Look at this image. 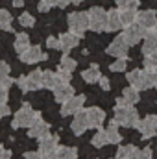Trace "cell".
Listing matches in <instances>:
<instances>
[{
  "label": "cell",
  "instance_id": "6da1fadb",
  "mask_svg": "<svg viewBox=\"0 0 157 159\" xmlns=\"http://www.w3.org/2000/svg\"><path fill=\"white\" fill-rule=\"evenodd\" d=\"M115 120L118 126H126V128H135L139 122V113L133 106L122 102V98L117 100V107H115Z\"/></svg>",
  "mask_w": 157,
  "mask_h": 159
},
{
  "label": "cell",
  "instance_id": "7a4b0ae2",
  "mask_svg": "<svg viewBox=\"0 0 157 159\" xmlns=\"http://www.w3.org/2000/svg\"><path fill=\"white\" fill-rule=\"evenodd\" d=\"M67 22H69V30L70 32H74L76 35H83L89 30V13L72 11V13H69Z\"/></svg>",
  "mask_w": 157,
  "mask_h": 159
},
{
  "label": "cell",
  "instance_id": "3957f363",
  "mask_svg": "<svg viewBox=\"0 0 157 159\" xmlns=\"http://www.w3.org/2000/svg\"><path fill=\"white\" fill-rule=\"evenodd\" d=\"M39 115L32 109V106L30 104H24L17 113H15V119H13V128H30L34 122H35V119H37Z\"/></svg>",
  "mask_w": 157,
  "mask_h": 159
},
{
  "label": "cell",
  "instance_id": "277c9868",
  "mask_svg": "<svg viewBox=\"0 0 157 159\" xmlns=\"http://www.w3.org/2000/svg\"><path fill=\"white\" fill-rule=\"evenodd\" d=\"M105 22H107V11L102 7H91L89 9V30L100 34L105 32Z\"/></svg>",
  "mask_w": 157,
  "mask_h": 159
},
{
  "label": "cell",
  "instance_id": "5b68a950",
  "mask_svg": "<svg viewBox=\"0 0 157 159\" xmlns=\"http://www.w3.org/2000/svg\"><path fill=\"white\" fill-rule=\"evenodd\" d=\"M83 104H85V96L83 94H72L67 102L61 104V115L69 117V115L78 113L79 109H83Z\"/></svg>",
  "mask_w": 157,
  "mask_h": 159
},
{
  "label": "cell",
  "instance_id": "8992f818",
  "mask_svg": "<svg viewBox=\"0 0 157 159\" xmlns=\"http://www.w3.org/2000/svg\"><path fill=\"white\" fill-rule=\"evenodd\" d=\"M128 81H129L135 89H139V91H146V89L152 87V83H150V80H148V74H146V69H144V70H141V69L131 70V72L128 74Z\"/></svg>",
  "mask_w": 157,
  "mask_h": 159
},
{
  "label": "cell",
  "instance_id": "52a82bcc",
  "mask_svg": "<svg viewBox=\"0 0 157 159\" xmlns=\"http://www.w3.org/2000/svg\"><path fill=\"white\" fill-rule=\"evenodd\" d=\"M135 128L141 131V135H142L144 139L154 137V135L157 133V115H148V117H144L142 120L137 122Z\"/></svg>",
  "mask_w": 157,
  "mask_h": 159
},
{
  "label": "cell",
  "instance_id": "ba28073f",
  "mask_svg": "<svg viewBox=\"0 0 157 159\" xmlns=\"http://www.w3.org/2000/svg\"><path fill=\"white\" fill-rule=\"evenodd\" d=\"M57 148V135H44L39 139V154L44 159H52L54 152Z\"/></svg>",
  "mask_w": 157,
  "mask_h": 159
},
{
  "label": "cell",
  "instance_id": "9c48e42d",
  "mask_svg": "<svg viewBox=\"0 0 157 159\" xmlns=\"http://www.w3.org/2000/svg\"><path fill=\"white\" fill-rule=\"evenodd\" d=\"M19 57H20V61L22 63H28V65H32V63H39V61H44L48 56L41 50V46H28L24 52H20L19 54Z\"/></svg>",
  "mask_w": 157,
  "mask_h": 159
},
{
  "label": "cell",
  "instance_id": "30bf717a",
  "mask_svg": "<svg viewBox=\"0 0 157 159\" xmlns=\"http://www.w3.org/2000/svg\"><path fill=\"white\" fill-rule=\"evenodd\" d=\"M144 30L137 24V22H131V24H128V26H124V34H122V37L124 41L129 44V46H133V44H137L139 41L144 37Z\"/></svg>",
  "mask_w": 157,
  "mask_h": 159
},
{
  "label": "cell",
  "instance_id": "8fae6325",
  "mask_svg": "<svg viewBox=\"0 0 157 159\" xmlns=\"http://www.w3.org/2000/svg\"><path fill=\"white\" fill-rule=\"evenodd\" d=\"M144 32H148V30H154L157 28V13L154 9H144V11H141V13H137V20H135Z\"/></svg>",
  "mask_w": 157,
  "mask_h": 159
},
{
  "label": "cell",
  "instance_id": "7c38bea8",
  "mask_svg": "<svg viewBox=\"0 0 157 159\" xmlns=\"http://www.w3.org/2000/svg\"><path fill=\"white\" fill-rule=\"evenodd\" d=\"M89 128H91V124H89V119H87V111L79 109L78 113H74V120H72V124H70L72 133H74V135H83Z\"/></svg>",
  "mask_w": 157,
  "mask_h": 159
},
{
  "label": "cell",
  "instance_id": "4fadbf2b",
  "mask_svg": "<svg viewBox=\"0 0 157 159\" xmlns=\"http://www.w3.org/2000/svg\"><path fill=\"white\" fill-rule=\"evenodd\" d=\"M128 48H129V44L124 41L122 35H118V37H115L113 43L109 44L107 54H111V56H115V57H128Z\"/></svg>",
  "mask_w": 157,
  "mask_h": 159
},
{
  "label": "cell",
  "instance_id": "5bb4252c",
  "mask_svg": "<svg viewBox=\"0 0 157 159\" xmlns=\"http://www.w3.org/2000/svg\"><path fill=\"white\" fill-rule=\"evenodd\" d=\"M52 91H54V100L59 102V104L67 102V100L74 94V87L70 85V81H69V83H57Z\"/></svg>",
  "mask_w": 157,
  "mask_h": 159
},
{
  "label": "cell",
  "instance_id": "9a60e30c",
  "mask_svg": "<svg viewBox=\"0 0 157 159\" xmlns=\"http://www.w3.org/2000/svg\"><path fill=\"white\" fill-rule=\"evenodd\" d=\"M48 133H50V126H48V122H44L41 117H37L35 122L28 128V135L32 139H41V137H44Z\"/></svg>",
  "mask_w": 157,
  "mask_h": 159
},
{
  "label": "cell",
  "instance_id": "2e32d148",
  "mask_svg": "<svg viewBox=\"0 0 157 159\" xmlns=\"http://www.w3.org/2000/svg\"><path fill=\"white\" fill-rule=\"evenodd\" d=\"M144 43H142V54L148 56V54H155L157 52V30H148L144 34Z\"/></svg>",
  "mask_w": 157,
  "mask_h": 159
},
{
  "label": "cell",
  "instance_id": "e0dca14e",
  "mask_svg": "<svg viewBox=\"0 0 157 159\" xmlns=\"http://www.w3.org/2000/svg\"><path fill=\"white\" fill-rule=\"evenodd\" d=\"M87 111V119H89V124H91V128H100L102 126V122L105 120V111L104 109H100V107H89V109H85Z\"/></svg>",
  "mask_w": 157,
  "mask_h": 159
},
{
  "label": "cell",
  "instance_id": "ac0fdd59",
  "mask_svg": "<svg viewBox=\"0 0 157 159\" xmlns=\"http://www.w3.org/2000/svg\"><path fill=\"white\" fill-rule=\"evenodd\" d=\"M59 43H61V50H63V52H69V50L76 48L79 44V35H76L74 32L61 34V35H59Z\"/></svg>",
  "mask_w": 157,
  "mask_h": 159
},
{
  "label": "cell",
  "instance_id": "d6986e66",
  "mask_svg": "<svg viewBox=\"0 0 157 159\" xmlns=\"http://www.w3.org/2000/svg\"><path fill=\"white\" fill-rule=\"evenodd\" d=\"M122 26V20H120V11L118 9H111L107 11V22H105V32H118Z\"/></svg>",
  "mask_w": 157,
  "mask_h": 159
},
{
  "label": "cell",
  "instance_id": "ffe728a7",
  "mask_svg": "<svg viewBox=\"0 0 157 159\" xmlns=\"http://www.w3.org/2000/svg\"><path fill=\"white\" fill-rule=\"evenodd\" d=\"M52 159H78V150L74 146H57Z\"/></svg>",
  "mask_w": 157,
  "mask_h": 159
},
{
  "label": "cell",
  "instance_id": "44dd1931",
  "mask_svg": "<svg viewBox=\"0 0 157 159\" xmlns=\"http://www.w3.org/2000/svg\"><path fill=\"white\" fill-rule=\"evenodd\" d=\"M105 137H107V144H109V143H111V144H118V143L122 141V135H120V131H118V122L117 120H111L109 128L105 129Z\"/></svg>",
  "mask_w": 157,
  "mask_h": 159
},
{
  "label": "cell",
  "instance_id": "7402d4cb",
  "mask_svg": "<svg viewBox=\"0 0 157 159\" xmlns=\"http://www.w3.org/2000/svg\"><path fill=\"white\" fill-rule=\"evenodd\" d=\"M137 6H133V7H122L120 9V20H122V26H128V24H131V22H135L137 20Z\"/></svg>",
  "mask_w": 157,
  "mask_h": 159
},
{
  "label": "cell",
  "instance_id": "603a6c76",
  "mask_svg": "<svg viewBox=\"0 0 157 159\" xmlns=\"http://www.w3.org/2000/svg\"><path fill=\"white\" fill-rule=\"evenodd\" d=\"M26 81H28V91H37L43 87V72L41 70H32L28 76H26Z\"/></svg>",
  "mask_w": 157,
  "mask_h": 159
},
{
  "label": "cell",
  "instance_id": "cb8c5ba5",
  "mask_svg": "<svg viewBox=\"0 0 157 159\" xmlns=\"http://www.w3.org/2000/svg\"><path fill=\"white\" fill-rule=\"evenodd\" d=\"M139 100H141V96H139V89H135L133 85H131V87H126V89L122 91V102L133 106V104H137Z\"/></svg>",
  "mask_w": 157,
  "mask_h": 159
},
{
  "label": "cell",
  "instance_id": "d4e9b609",
  "mask_svg": "<svg viewBox=\"0 0 157 159\" xmlns=\"http://www.w3.org/2000/svg\"><path fill=\"white\" fill-rule=\"evenodd\" d=\"M100 67L98 65H92V67H89L87 70H83L81 72V80L83 81H87V83H96L98 80H100Z\"/></svg>",
  "mask_w": 157,
  "mask_h": 159
},
{
  "label": "cell",
  "instance_id": "484cf974",
  "mask_svg": "<svg viewBox=\"0 0 157 159\" xmlns=\"http://www.w3.org/2000/svg\"><path fill=\"white\" fill-rule=\"evenodd\" d=\"M13 46H15V50H17L19 54H20V52H24V50L30 46V35H28V34H17Z\"/></svg>",
  "mask_w": 157,
  "mask_h": 159
},
{
  "label": "cell",
  "instance_id": "4316f807",
  "mask_svg": "<svg viewBox=\"0 0 157 159\" xmlns=\"http://www.w3.org/2000/svg\"><path fill=\"white\" fill-rule=\"evenodd\" d=\"M57 83H59V81H57V72H56V74H54L52 70H44V72H43V87H44V89H54Z\"/></svg>",
  "mask_w": 157,
  "mask_h": 159
},
{
  "label": "cell",
  "instance_id": "83f0119b",
  "mask_svg": "<svg viewBox=\"0 0 157 159\" xmlns=\"http://www.w3.org/2000/svg\"><path fill=\"white\" fill-rule=\"evenodd\" d=\"M76 67H78V63H76V59H72L70 56H63L61 59H59V69H63V70H69V72H74L76 70Z\"/></svg>",
  "mask_w": 157,
  "mask_h": 159
},
{
  "label": "cell",
  "instance_id": "f1b7e54d",
  "mask_svg": "<svg viewBox=\"0 0 157 159\" xmlns=\"http://www.w3.org/2000/svg\"><path fill=\"white\" fill-rule=\"evenodd\" d=\"M135 152H137V146H133V144H128V146H120L115 157H117V159H131Z\"/></svg>",
  "mask_w": 157,
  "mask_h": 159
},
{
  "label": "cell",
  "instance_id": "f546056e",
  "mask_svg": "<svg viewBox=\"0 0 157 159\" xmlns=\"http://www.w3.org/2000/svg\"><path fill=\"white\" fill-rule=\"evenodd\" d=\"M91 143H92V146H96V148H102V146H105L107 144V137H105V129H100L98 128V131L92 135V139H91Z\"/></svg>",
  "mask_w": 157,
  "mask_h": 159
},
{
  "label": "cell",
  "instance_id": "4dcf8cb0",
  "mask_svg": "<svg viewBox=\"0 0 157 159\" xmlns=\"http://www.w3.org/2000/svg\"><path fill=\"white\" fill-rule=\"evenodd\" d=\"M0 30H4V32H11L13 30V26H11V15L6 9H0Z\"/></svg>",
  "mask_w": 157,
  "mask_h": 159
},
{
  "label": "cell",
  "instance_id": "1f68e13d",
  "mask_svg": "<svg viewBox=\"0 0 157 159\" xmlns=\"http://www.w3.org/2000/svg\"><path fill=\"white\" fill-rule=\"evenodd\" d=\"M126 67H128L126 57H117V61H115L113 65H109V69H111L113 72H124V70H126Z\"/></svg>",
  "mask_w": 157,
  "mask_h": 159
},
{
  "label": "cell",
  "instance_id": "d6a6232c",
  "mask_svg": "<svg viewBox=\"0 0 157 159\" xmlns=\"http://www.w3.org/2000/svg\"><path fill=\"white\" fill-rule=\"evenodd\" d=\"M19 22H20V26H24V28H32V26L35 24V19H34V15H30V13H22V15L19 17Z\"/></svg>",
  "mask_w": 157,
  "mask_h": 159
},
{
  "label": "cell",
  "instance_id": "836d02e7",
  "mask_svg": "<svg viewBox=\"0 0 157 159\" xmlns=\"http://www.w3.org/2000/svg\"><path fill=\"white\" fill-rule=\"evenodd\" d=\"M144 69H157V52L144 56Z\"/></svg>",
  "mask_w": 157,
  "mask_h": 159
},
{
  "label": "cell",
  "instance_id": "e575fe53",
  "mask_svg": "<svg viewBox=\"0 0 157 159\" xmlns=\"http://www.w3.org/2000/svg\"><path fill=\"white\" fill-rule=\"evenodd\" d=\"M131 159H154L152 157V148H144V150H139L137 148V152L133 154Z\"/></svg>",
  "mask_w": 157,
  "mask_h": 159
},
{
  "label": "cell",
  "instance_id": "d590c367",
  "mask_svg": "<svg viewBox=\"0 0 157 159\" xmlns=\"http://www.w3.org/2000/svg\"><path fill=\"white\" fill-rule=\"evenodd\" d=\"M52 6H56V0H39L37 9H39L41 13H46V11H50Z\"/></svg>",
  "mask_w": 157,
  "mask_h": 159
},
{
  "label": "cell",
  "instance_id": "8d00e7d4",
  "mask_svg": "<svg viewBox=\"0 0 157 159\" xmlns=\"http://www.w3.org/2000/svg\"><path fill=\"white\" fill-rule=\"evenodd\" d=\"M70 80H72V72L59 69V72H57V81H59V83H69Z\"/></svg>",
  "mask_w": 157,
  "mask_h": 159
},
{
  "label": "cell",
  "instance_id": "74e56055",
  "mask_svg": "<svg viewBox=\"0 0 157 159\" xmlns=\"http://www.w3.org/2000/svg\"><path fill=\"white\" fill-rule=\"evenodd\" d=\"M118 6V9H122V7H133V6H137L139 4V0H115Z\"/></svg>",
  "mask_w": 157,
  "mask_h": 159
},
{
  "label": "cell",
  "instance_id": "f35d334b",
  "mask_svg": "<svg viewBox=\"0 0 157 159\" xmlns=\"http://www.w3.org/2000/svg\"><path fill=\"white\" fill-rule=\"evenodd\" d=\"M46 46L52 48V50H61V43H59V39H56V37H48L46 39Z\"/></svg>",
  "mask_w": 157,
  "mask_h": 159
},
{
  "label": "cell",
  "instance_id": "ab89813d",
  "mask_svg": "<svg viewBox=\"0 0 157 159\" xmlns=\"http://www.w3.org/2000/svg\"><path fill=\"white\" fill-rule=\"evenodd\" d=\"M15 83L19 85V89L22 91V93H28V81H26V76H20V78L15 80Z\"/></svg>",
  "mask_w": 157,
  "mask_h": 159
},
{
  "label": "cell",
  "instance_id": "60d3db41",
  "mask_svg": "<svg viewBox=\"0 0 157 159\" xmlns=\"http://www.w3.org/2000/svg\"><path fill=\"white\" fill-rule=\"evenodd\" d=\"M6 76H9V65L6 61H0V80Z\"/></svg>",
  "mask_w": 157,
  "mask_h": 159
},
{
  "label": "cell",
  "instance_id": "b9f144b4",
  "mask_svg": "<svg viewBox=\"0 0 157 159\" xmlns=\"http://www.w3.org/2000/svg\"><path fill=\"white\" fill-rule=\"evenodd\" d=\"M98 83H100V87H102L104 91H109V87H111L109 80L105 78V76H100V80H98Z\"/></svg>",
  "mask_w": 157,
  "mask_h": 159
},
{
  "label": "cell",
  "instance_id": "7bdbcfd3",
  "mask_svg": "<svg viewBox=\"0 0 157 159\" xmlns=\"http://www.w3.org/2000/svg\"><path fill=\"white\" fill-rule=\"evenodd\" d=\"M13 81H15L13 78H9V76H6V78H2V80H0V85H2V87H6V89H9V87L13 85Z\"/></svg>",
  "mask_w": 157,
  "mask_h": 159
},
{
  "label": "cell",
  "instance_id": "ee69618b",
  "mask_svg": "<svg viewBox=\"0 0 157 159\" xmlns=\"http://www.w3.org/2000/svg\"><path fill=\"white\" fill-rule=\"evenodd\" d=\"M7 96H9V94H7V89L0 85V104H6V102H7Z\"/></svg>",
  "mask_w": 157,
  "mask_h": 159
},
{
  "label": "cell",
  "instance_id": "f6af8a7d",
  "mask_svg": "<svg viewBox=\"0 0 157 159\" xmlns=\"http://www.w3.org/2000/svg\"><path fill=\"white\" fill-rule=\"evenodd\" d=\"M24 159H44V157L41 156L39 152H26L24 154Z\"/></svg>",
  "mask_w": 157,
  "mask_h": 159
},
{
  "label": "cell",
  "instance_id": "bcb514c9",
  "mask_svg": "<svg viewBox=\"0 0 157 159\" xmlns=\"http://www.w3.org/2000/svg\"><path fill=\"white\" fill-rule=\"evenodd\" d=\"M0 159H11V152L6 150L2 144H0Z\"/></svg>",
  "mask_w": 157,
  "mask_h": 159
},
{
  "label": "cell",
  "instance_id": "7dc6e473",
  "mask_svg": "<svg viewBox=\"0 0 157 159\" xmlns=\"http://www.w3.org/2000/svg\"><path fill=\"white\" fill-rule=\"evenodd\" d=\"M6 115H9V107L6 104H0V119H4Z\"/></svg>",
  "mask_w": 157,
  "mask_h": 159
},
{
  "label": "cell",
  "instance_id": "c3c4849f",
  "mask_svg": "<svg viewBox=\"0 0 157 159\" xmlns=\"http://www.w3.org/2000/svg\"><path fill=\"white\" fill-rule=\"evenodd\" d=\"M70 4V0H56V6L57 7H67Z\"/></svg>",
  "mask_w": 157,
  "mask_h": 159
},
{
  "label": "cell",
  "instance_id": "681fc988",
  "mask_svg": "<svg viewBox=\"0 0 157 159\" xmlns=\"http://www.w3.org/2000/svg\"><path fill=\"white\" fill-rule=\"evenodd\" d=\"M11 4H13L15 7H22V6H24V0H11Z\"/></svg>",
  "mask_w": 157,
  "mask_h": 159
},
{
  "label": "cell",
  "instance_id": "f907efd6",
  "mask_svg": "<svg viewBox=\"0 0 157 159\" xmlns=\"http://www.w3.org/2000/svg\"><path fill=\"white\" fill-rule=\"evenodd\" d=\"M83 0H70V4H74V6H78V4H81Z\"/></svg>",
  "mask_w": 157,
  "mask_h": 159
},
{
  "label": "cell",
  "instance_id": "816d5d0a",
  "mask_svg": "<svg viewBox=\"0 0 157 159\" xmlns=\"http://www.w3.org/2000/svg\"><path fill=\"white\" fill-rule=\"evenodd\" d=\"M155 89H157V83H155Z\"/></svg>",
  "mask_w": 157,
  "mask_h": 159
}]
</instances>
